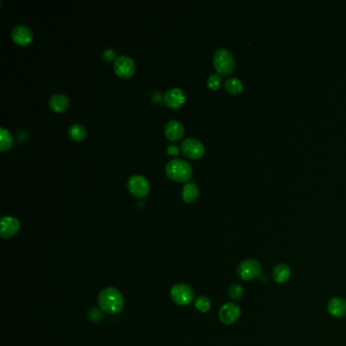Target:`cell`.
Here are the masks:
<instances>
[{"label": "cell", "mask_w": 346, "mask_h": 346, "mask_svg": "<svg viewBox=\"0 0 346 346\" xmlns=\"http://www.w3.org/2000/svg\"><path fill=\"white\" fill-rule=\"evenodd\" d=\"M228 295L233 301H239L244 295V287L240 283H234L228 287Z\"/></svg>", "instance_id": "obj_22"}, {"label": "cell", "mask_w": 346, "mask_h": 346, "mask_svg": "<svg viewBox=\"0 0 346 346\" xmlns=\"http://www.w3.org/2000/svg\"><path fill=\"white\" fill-rule=\"evenodd\" d=\"M272 277L276 283L284 284L291 277V269L286 263H277L272 269Z\"/></svg>", "instance_id": "obj_16"}, {"label": "cell", "mask_w": 346, "mask_h": 346, "mask_svg": "<svg viewBox=\"0 0 346 346\" xmlns=\"http://www.w3.org/2000/svg\"><path fill=\"white\" fill-rule=\"evenodd\" d=\"M181 150V146L177 145V144H174V143H171L168 145L167 147V152L170 156H177L179 154V151Z\"/></svg>", "instance_id": "obj_24"}, {"label": "cell", "mask_w": 346, "mask_h": 346, "mask_svg": "<svg viewBox=\"0 0 346 346\" xmlns=\"http://www.w3.org/2000/svg\"><path fill=\"white\" fill-rule=\"evenodd\" d=\"M185 133L184 125L178 120H170L165 126V134L171 141H177L183 137Z\"/></svg>", "instance_id": "obj_14"}, {"label": "cell", "mask_w": 346, "mask_h": 346, "mask_svg": "<svg viewBox=\"0 0 346 346\" xmlns=\"http://www.w3.org/2000/svg\"><path fill=\"white\" fill-rule=\"evenodd\" d=\"M97 304L103 312L116 315L123 310L124 296L116 287H106L98 293Z\"/></svg>", "instance_id": "obj_1"}, {"label": "cell", "mask_w": 346, "mask_h": 346, "mask_svg": "<svg viewBox=\"0 0 346 346\" xmlns=\"http://www.w3.org/2000/svg\"><path fill=\"white\" fill-rule=\"evenodd\" d=\"M69 97L65 93L57 92L51 95V97L49 98V107H50L53 111L61 113L64 112L68 106H69Z\"/></svg>", "instance_id": "obj_15"}, {"label": "cell", "mask_w": 346, "mask_h": 346, "mask_svg": "<svg viewBox=\"0 0 346 346\" xmlns=\"http://www.w3.org/2000/svg\"><path fill=\"white\" fill-rule=\"evenodd\" d=\"M195 308L201 313H207L211 308V302L205 295H200L195 301Z\"/></svg>", "instance_id": "obj_21"}, {"label": "cell", "mask_w": 346, "mask_h": 346, "mask_svg": "<svg viewBox=\"0 0 346 346\" xmlns=\"http://www.w3.org/2000/svg\"><path fill=\"white\" fill-rule=\"evenodd\" d=\"M68 136L74 141H82L87 136L85 127L80 123H73L67 129Z\"/></svg>", "instance_id": "obj_18"}, {"label": "cell", "mask_w": 346, "mask_h": 346, "mask_svg": "<svg viewBox=\"0 0 346 346\" xmlns=\"http://www.w3.org/2000/svg\"><path fill=\"white\" fill-rule=\"evenodd\" d=\"M221 77L219 74L217 73H211L208 78H207V86L210 88V89H217L220 84H221Z\"/></svg>", "instance_id": "obj_23"}, {"label": "cell", "mask_w": 346, "mask_h": 346, "mask_svg": "<svg viewBox=\"0 0 346 346\" xmlns=\"http://www.w3.org/2000/svg\"><path fill=\"white\" fill-rule=\"evenodd\" d=\"M14 144V137L10 130L6 127H0V151L6 152L12 148Z\"/></svg>", "instance_id": "obj_20"}, {"label": "cell", "mask_w": 346, "mask_h": 346, "mask_svg": "<svg viewBox=\"0 0 346 346\" xmlns=\"http://www.w3.org/2000/svg\"><path fill=\"white\" fill-rule=\"evenodd\" d=\"M114 70L118 76L122 78H129L135 73L136 65L130 56L120 55L114 60Z\"/></svg>", "instance_id": "obj_7"}, {"label": "cell", "mask_w": 346, "mask_h": 346, "mask_svg": "<svg viewBox=\"0 0 346 346\" xmlns=\"http://www.w3.org/2000/svg\"><path fill=\"white\" fill-rule=\"evenodd\" d=\"M127 187L135 197H144L150 191V183L139 174L131 175L127 180Z\"/></svg>", "instance_id": "obj_8"}, {"label": "cell", "mask_w": 346, "mask_h": 346, "mask_svg": "<svg viewBox=\"0 0 346 346\" xmlns=\"http://www.w3.org/2000/svg\"><path fill=\"white\" fill-rule=\"evenodd\" d=\"M181 196L185 202L192 203L199 197V188L193 182H187L181 190Z\"/></svg>", "instance_id": "obj_17"}, {"label": "cell", "mask_w": 346, "mask_h": 346, "mask_svg": "<svg viewBox=\"0 0 346 346\" xmlns=\"http://www.w3.org/2000/svg\"><path fill=\"white\" fill-rule=\"evenodd\" d=\"M181 151L189 159H199L204 154V145L198 138L187 137L181 143Z\"/></svg>", "instance_id": "obj_6"}, {"label": "cell", "mask_w": 346, "mask_h": 346, "mask_svg": "<svg viewBox=\"0 0 346 346\" xmlns=\"http://www.w3.org/2000/svg\"><path fill=\"white\" fill-rule=\"evenodd\" d=\"M213 65L220 74H229L236 68V59L226 48L216 49L213 54Z\"/></svg>", "instance_id": "obj_3"}, {"label": "cell", "mask_w": 346, "mask_h": 346, "mask_svg": "<svg viewBox=\"0 0 346 346\" xmlns=\"http://www.w3.org/2000/svg\"><path fill=\"white\" fill-rule=\"evenodd\" d=\"M12 37L15 43L20 46H28L34 39L33 31L30 27L24 24L16 25L12 30Z\"/></svg>", "instance_id": "obj_10"}, {"label": "cell", "mask_w": 346, "mask_h": 346, "mask_svg": "<svg viewBox=\"0 0 346 346\" xmlns=\"http://www.w3.org/2000/svg\"><path fill=\"white\" fill-rule=\"evenodd\" d=\"M223 86H224V89L232 94L241 93L244 89V84H243L242 80L236 76H230V77L226 78L224 80Z\"/></svg>", "instance_id": "obj_19"}, {"label": "cell", "mask_w": 346, "mask_h": 346, "mask_svg": "<svg viewBox=\"0 0 346 346\" xmlns=\"http://www.w3.org/2000/svg\"><path fill=\"white\" fill-rule=\"evenodd\" d=\"M242 314L241 307L236 303L229 302L222 305L218 311V318L221 323L225 325H232L239 321Z\"/></svg>", "instance_id": "obj_9"}, {"label": "cell", "mask_w": 346, "mask_h": 346, "mask_svg": "<svg viewBox=\"0 0 346 346\" xmlns=\"http://www.w3.org/2000/svg\"><path fill=\"white\" fill-rule=\"evenodd\" d=\"M171 299L179 306H188L194 300V290L186 283L175 284L170 291Z\"/></svg>", "instance_id": "obj_5"}, {"label": "cell", "mask_w": 346, "mask_h": 346, "mask_svg": "<svg viewBox=\"0 0 346 346\" xmlns=\"http://www.w3.org/2000/svg\"><path fill=\"white\" fill-rule=\"evenodd\" d=\"M238 276L244 281H252L262 275V265L256 259H245L237 267Z\"/></svg>", "instance_id": "obj_4"}, {"label": "cell", "mask_w": 346, "mask_h": 346, "mask_svg": "<svg viewBox=\"0 0 346 346\" xmlns=\"http://www.w3.org/2000/svg\"><path fill=\"white\" fill-rule=\"evenodd\" d=\"M167 176L177 182H187L191 179L193 174V168L187 161L175 158L167 162L165 166Z\"/></svg>", "instance_id": "obj_2"}, {"label": "cell", "mask_w": 346, "mask_h": 346, "mask_svg": "<svg viewBox=\"0 0 346 346\" xmlns=\"http://www.w3.org/2000/svg\"><path fill=\"white\" fill-rule=\"evenodd\" d=\"M0 225H2V227H0V236L4 239H10L15 237L19 233L21 227L19 219L11 215L4 216L2 218V221H0Z\"/></svg>", "instance_id": "obj_12"}, {"label": "cell", "mask_w": 346, "mask_h": 346, "mask_svg": "<svg viewBox=\"0 0 346 346\" xmlns=\"http://www.w3.org/2000/svg\"><path fill=\"white\" fill-rule=\"evenodd\" d=\"M163 98L165 104L169 108L176 109L181 107L185 103L186 95L180 87H172L165 91Z\"/></svg>", "instance_id": "obj_11"}, {"label": "cell", "mask_w": 346, "mask_h": 346, "mask_svg": "<svg viewBox=\"0 0 346 346\" xmlns=\"http://www.w3.org/2000/svg\"><path fill=\"white\" fill-rule=\"evenodd\" d=\"M327 312L334 318H346V300L340 296H333L327 303Z\"/></svg>", "instance_id": "obj_13"}]
</instances>
